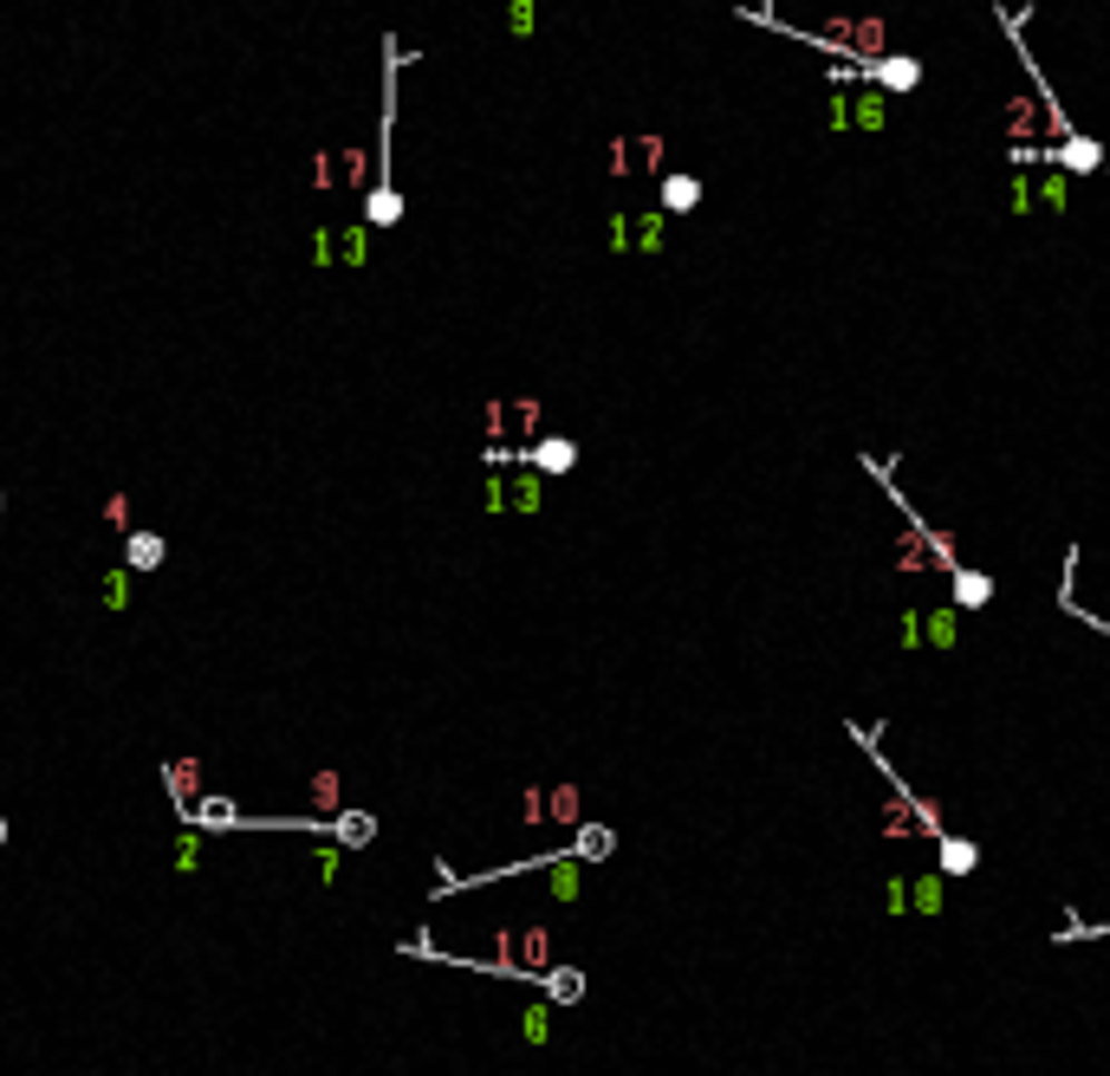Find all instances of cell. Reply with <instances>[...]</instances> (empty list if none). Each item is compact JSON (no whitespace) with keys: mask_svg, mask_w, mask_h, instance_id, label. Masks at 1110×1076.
I'll return each instance as SVG.
<instances>
[{"mask_svg":"<svg viewBox=\"0 0 1110 1076\" xmlns=\"http://www.w3.org/2000/svg\"><path fill=\"white\" fill-rule=\"evenodd\" d=\"M338 837H345V843H371V837H377V823H371V817H357V811H351L345 823H338Z\"/></svg>","mask_w":1110,"mask_h":1076,"instance_id":"5bb4252c","label":"cell"},{"mask_svg":"<svg viewBox=\"0 0 1110 1076\" xmlns=\"http://www.w3.org/2000/svg\"><path fill=\"white\" fill-rule=\"evenodd\" d=\"M546 993L559 1005H578L585 999V973H578V966H552V973H546Z\"/></svg>","mask_w":1110,"mask_h":1076,"instance_id":"9c48e42d","label":"cell"},{"mask_svg":"<svg viewBox=\"0 0 1110 1076\" xmlns=\"http://www.w3.org/2000/svg\"><path fill=\"white\" fill-rule=\"evenodd\" d=\"M130 564H137V571L163 564V539H156V532H137V539H130Z\"/></svg>","mask_w":1110,"mask_h":1076,"instance_id":"7c38bea8","label":"cell"},{"mask_svg":"<svg viewBox=\"0 0 1110 1076\" xmlns=\"http://www.w3.org/2000/svg\"><path fill=\"white\" fill-rule=\"evenodd\" d=\"M0 843H7V823H0Z\"/></svg>","mask_w":1110,"mask_h":1076,"instance_id":"e0dca14e","label":"cell"},{"mask_svg":"<svg viewBox=\"0 0 1110 1076\" xmlns=\"http://www.w3.org/2000/svg\"><path fill=\"white\" fill-rule=\"evenodd\" d=\"M903 649H955L961 642V610L935 603V610H903Z\"/></svg>","mask_w":1110,"mask_h":1076,"instance_id":"7a4b0ae2","label":"cell"},{"mask_svg":"<svg viewBox=\"0 0 1110 1076\" xmlns=\"http://www.w3.org/2000/svg\"><path fill=\"white\" fill-rule=\"evenodd\" d=\"M1013 215H1065V176H1013Z\"/></svg>","mask_w":1110,"mask_h":1076,"instance_id":"3957f363","label":"cell"},{"mask_svg":"<svg viewBox=\"0 0 1110 1076\" xmlns=\"http://www.w3.org/2000/svg\"><path fill=\"white\" fill-rule=\"evenodd\" d=\"M883 908H890V915H916V908H910V876H890V882H883Z\"/></svg>","mask_w":1110,"mask_h":1076,"instance_id":"4fadbf2b","label":"cell"},{"mask_svg":"<svg viewBox=\"0 0 1110 1076\" xmlns=\"http://www.w3.org/2000/svg\"><path fill=\"white\" fill-rule=\"evenodd\" d=\"M1059 603H1065V610H1072L1078 623H1091V630H1104V635H1110V616H1098V610H1084V603H1078V596H1072V591L1059 596Z\"/></svg>","mask_w":1110,"mask_h":1076,"instance_id":"2e32d148","label":"cell"},{"mask_svg":"<svg viewBox=\"0 0 1110 1076\" xmlns=\"http://www.w3.org/2000/svg\"><path fill=\"white\" fill-rule=\"evenodd\" d=\"M195 817H202V823H234L228 798H202V804H195Z\"/></svg>","mask_w":1110,"mask_h":1076,"instance_id":"9a60e30c","label":"cell"},{"mask_svg":"<svg viewBox=\"0 0 1110 1076\" xmlns=\"http://www.w3.org/2000/svg\"><path fill=\"white\" fill-rule=\"evenodd\" d=\"M611 843H617V837L605 830V823H585V830H578V843H572V856H585V862H605V856H611Z\"/></svg>","mask_w":1110,"mask_h":1076,"instance_id":"30bf717a","label":"cell"},{"mask_svg":"<svg viewBox=\"0 0 1110 1076\" xmlns=\"http://www.w3.org/2000/svg\"><path fill=\"white\" fill-rule=\"evenodd\" d=\"M935 850H942V876H967V869H974V862H981V850H974V843H967V837H942V843H935Z\"/></svg>","mask_w":1110,"mask_h":1076,"instance_id":"ba28073f","label":"cell"},{"mask_svg":"<svg viewBox=\"0 0 1110 1076\" xmlns=\"http://www.w3.org/2000/svg\"><path fill=\"white\" fill-rule=\"evenodd\" d=\"M786 33L838 52L844 66H877L883 46H890V27H883V20H825V27H786Z\"/></svg>","mask_w":1110,"mask_h":1076,"instance_id":"6da1fadb","label":"cell"},{"mask_svg":"<svg viewBox=\"0 0 1110 1076\" xmlns=\"http://www.w3.org/2000/svg\"><path fill=\"white\" fill-rule=\"evenodd\" d=\"M949 578H955V610H988V603H994V578H988V571L955 564Z\"/></svg>","mask_w":1110,"mask_h":1076,"instance_id":"5b68a950","label":"cell"},{"mask_svg":"<svg viewBox=\"0 0 1110 1076\" xmlns=\"http://www.w3.org/2000/svg\"><path fill=\"white\" fill-rule=\"evenodd\" d=\"M864 85H871V91H916L922 59H890V52H883L877 66H864Z\"/></svg>","mask_w":1110,"mask_h":1076,"instance_id":"277c9868","label":"cell"},{"mask_svg":"<svg viewBox=\"0 0 1110 1076\" xmlns=\"http://www.w3.org/2000/svg\"><path fill=\"white\" fill-rule=\"evenodd\" d=\"M910 908H916V915H942V908H949L942 876H910Z\"/></svg>","mask_w":1110,"mask_h":1076,"instance_id":"8992f818","label":"cell"},{"mask_svg":"<svg viewBox=\"0 0 1110 1076\" xmlns=\"http://www.w3.org/2000/svg\"><path fill=\"white\" fill-rule=\"evenodd\" d=\"M533 461H539V467H546V474H566V467H572V461H578V447H572V442H559V435H552V442H539V447H533Z\"/></svg>","mask_w":1110,"mask_h":1076,"instance_id":"8fae6325","label":"cell"},{"mask_svg":"<svg viewBox=\"0 0 1110 1076\" xmlns=\"http://www.w3.org/2000/svg\"><path fill=\"white\" fill-rule=\"evenodd\" d=\"M695 201H701V182H695V176H662V208H669V215H689Z\"/></svg>","mask_w":1110,"mask_h":1076,"instance_id":"52a82bcc","label":"cell"}]
</instances>
